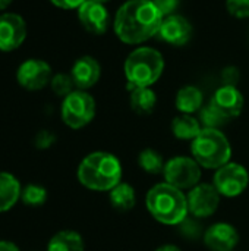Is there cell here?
<instances>
[{
	"label": "cell",
	"instance_id": "28",
	"mask_svg": "<svg viewBox=\"0 0 249 251\" xmlns=\"http://www.w3.org/2000/svg\"><path fill=\"white\" fill-rule=\"evenodd\" d=\"M226 9L236 19L249 18V0H226Z\"/></svg>",
	"mask_w": 249,
	"mask_h": 251
},
{
	"label": "cell",
	"instance_id": "29",
	"mask_svg": "<svg viewBox=\"0 0 249 251\" xmlns=\"http://www.w3.org/2000/svg\"><path fill=\"white\" fill-rule=\"evenodd\" d=\"M57 137L53 131H48V129H41L37 132L35 138H34V146L35 149L38 150H48L54 146Z\"/></svg>",
	"mask_w": 249,
	"mask_h": 251
},
{
	"label": "cell",
	"instance_id": "18",
	"mask_svg": "<svg viewBox=\"0 0 249 251\" xmlns=\"http://www.w3.org/2000/svg\"><path fill=\"white\" fill-rule=\"evenodd\" d=\"M175 106L179 113L195 115L204 106V94L197 85H183L176 93Z\"/></svg>",
	"mask_w": 249,
	"mask_h": 251
},
{
	"label": "cell",
	"instance_id": "34",
	"mask_svg": "<svg viewBox=\"0 0 249 251\" xmlns=\"http://www.w3.org/2000/svg\"><path fill=\"white\" fill-rule=\"evenodd\" d=\"M154 251H181V249L175 244H163V246L157 247Z\"/></svg>",
	"mask_w": 249,
	"mask_h": 251
},
{
	"label": "cell",
	"instance_id": "2",
	"mask_svg": "<svg viewBox=\"0 0 249 251\" xmlns=\"http://www.w3.org/2000/svg\"><path fill=\"white\" fill-rule=\"evenodd\" d=\"M123 168L117 156L109 151H92L87 154L78 165V182L97 193H109L122 182Z\"/></svg>",
	"mask_w": 249,
	"mask_h": 251
},
{
	"label": "cell",
	"instance_id": "27",
	"mask_svg": "<svg viewBox=\"0 0 249 251\" xmlns=\"http://www.w3.org/2000/svg\"><path fill=\"white\" fill-rule=\"evenodd\" d=\"M201 219H197L191 215L186 216L185 221H182L178 228H179V232L186 238V240H198V238H203L204 235V231H203V226L200 225Z\"/></svg>",
	"mask_w": 249,
	"mask_h": 251
},
{
	"label": "cell",
	"instance_id": "6",
	"mask_svg": "<svg viewBox=\"0 0 249 251\" xmlns=\"http://www.w3.org/2000/svg\"><path fill=\"white\" fill-rule=\"evenodd\" d=\"M97 113L95 99L84 90H73L60 104V118L70 129H82L92 122Z\"/></svg>",
	"mask_w": 249,
	"mask_h": 251
},
{
	"label": "cell",
	"instance_id": "17",
	"mask_svg": "<svg viewBox=\"0 0 249 251\" xmlns=\"http://www.w3.org/2000/svg\"><path fill=\"white\" fill-rule=\"evenodd\" d=\"M22 185L10 172H0V213L12 210L21 200Z\"/></svg>",
	"mask_w": 249,
	"mask_h": 251
},
{
	"label": "cell",
	"instance_id": "13",
	"mask_svg": "<svg viewBox=\"0 0 249 251\" xmlns=\"http://www.w3.org/2000/svg\"><path fill=\"white\" fill-rule=\"evenodd\" d=\"M78 19L85 31H88L92 35H103L107 32L112 19L110 13L106 7V4L87 0L79 9H78Z\"/></svg>",
	"mask_w": 249,
	"mask_h": 251
},
{
	"label": "cell",
	"instance_id": "3",
	"mask_svg": "<svg viewBox=\"0 0 249 251\" xmlns=\"http://www.w3.org/2000/svg\"><path fill=\"white\" fill-rule=\"evenodd\" d=\"M145 207L154 221L167 226H178L189 215L186 193L164 181L148 190Z\"/></svg>",
	"mask_w": 249,
	"mask_h": 251
},
{
	"label": "cell",
	"instance_id": "5",
	"mask_svg": "<svg viewBox=\"0 0 249 251\" xmlns=\"http://www.w3.org/2000/svg\"><path fill=\"white\" fill-rule=\"evenodd\" d=\"M191 156L203 169L216 171L232 160V146L222 129L203 128L200 135L191 141Z\"/></svg>",
	"mask_w": 249,
	"mask_h": 251
},
{
	"label": "cell",
	"instance_id": "7",
	"mask_svg": "<svg viewBox=\"0 0 249 251\" xmlns=\"http://www.w3.org/2000/svg\"><path fill=\"white\" fill-rule=\"evenodd\" d=\"M163 178L164 182L182 191H189L201 182L203 168L192 156H173L166 160Z\"/></svg>",
	"mask_w": 249,
	"mask_h": 251
},
{
	"label": "cell",
	"instance_id": "12",
	"mask_svg": "<svg viewBox=\"0 0 249 251\" xmlns=\"http://www.w3.org/2000/svg\"><path fill=\"white\" fill-rule=\"evenodd\" d=\"M192 24L181 13H173L163 18L157 37L173 47H182L192 38Z\"/></svg>",
	"mask_w": 249,
	"mask_h": 251
},
{
	"label": "cell",
	"instance_id": "36",
	"mask_svg": "<svg viewBox=\"0 0 249 251\" xmlns=\"http://www.w3.org/2000/svg\"><path fill=\"white\" fill-rule=\"evenodd\" d=\"M94 1H98V3H103V4H107L109 1H112V0H94Z\"/></svg>",
	"mask_w": 249,
	"mask_h": 251
},
{
	"label": "cell",
	"instance_id": "22",
	"mask_svg": "<svg viewBox=\"0 0 249 251\" xmlns=\"http://www.w3.org/2000/svg\"><path fill=\"white\" fill-rule=\"evenodd\" d=\"M109 201L116 212H129L136 206V191L131 184L122 181L109 191Z\"/></svg>",
	"mask_w": 249,
	"mask_h": 251
},
{
	"label": "cell",
	"instance_id": "20",
	"mask_svg": "<svg viewBox=\"0 0 249 251\" xmlns=\"http://www.w3.org/2000/svg\"><path fill=\"white\" fill-rule=\"evenodd\" d=\"M129 106L139 116H148L157 106V94L151 87H139L129 91Z\"/></svg>",
	"mask_w": 249,
	"mask_h": 251
},
{
	"label": "cell",
	"instance_id": "14",
	"mask_svg": "<svg viewBox=\"0 0 249 251\" xmlns=\"http://www.w3.org/2000/svg\"><path fill=\"white\" fill-rule=\"evenodd\" d=\"M203 241L211 251H233L239 244V232L232 224L216 222L204 231Z\"/></svg>",
	"mask_w": 249,
	"mask_h": 251
},
{
	"label": "cell",
	"instance_id": "19",
	"mask_svg": "<svg viewBox=\"0 0 249 251\" xmlns=\"http://www.w3.org/2000/svg\"><path fill=\"white\" fill-rule=\"evenodd\" d=\"M170 129L175 138L181 141H194L203 131V125L194 115L179 113L172 119Z\"/></svg>",
	"mask_w": 249,
	"mask_h": 251
},
{
	"label": "cell",
	"instance_id": "9",
	"mask_svg": "<svg viewBox=\"0 0 249 251\" xmlns=\"http://www.w3.org/2000/svg\"><path fill=\"white\" fill-rule=\"evenodd\" d=\"M186 200L191 216L197 219H207L219 210L222 196L213 182H200L186 193Z\"/></svg>",
	"mask_w": 249,
	"mask_h": 251
},
{
	"label": "cell",
	"instance_id": "32",
	"mask_svg": "<svg viewBox=\"0 0 249 251\" xmlns=\"http://www.w3.org/2000/svg\"><path fill=\"white\" fill-rule=\"evenodd\" d=\"M53 6L63 10H78L87 0H48Z\"/></svg>",
	"mask_w": 249,
	"mask_h": 251
},
{
	"label": "cell",
	"instance_id": "26",
	"mask_svg": "<svg viewBox=\"0 0 249 251\" xmlns=\"http://www.w3.org/2000/svg\"><path fill=\"white\" fill-rule=\"evenodd\" d=\"M50 88L56 96H59L62 99H65L68 94H70L73 90H76L70 74H63V72L53 75V78L50 81Z\"/></svg>",
	"mask_w": 249,
	"mask_h": 251
},
{
	"label": "cell",
	"instance_id": "25",
	"mask_svg": "<svg viewBox=\"0 0 249 251\" xmlns=\"http://www.w3.org/2000/svg\"><path fill=\"white\" fill-rule=\"evenodd\" d=\"M198 119L203 128H210V129H222L229 122L211 103L203 106V109L198 112Z\"/></svg>",
	"mask_w": 249,
	"mask_h": 251
},
{
	"label": "cell",
	"instance_id": "31",
	"mask_svg": "<svg viewBox=\"0 0 249 251\" xmlns=\"http://www.w3.org/2000/svg\"><path fill=\"white\" fill-rule=\"evenodd\" d=\"M153 1L157 6V9L160 10V13L163 15V18L178 13L176 10L181 4V0H153Z\"/></svg>",
	"mask_w": 249,
	"mask_h": 251
},
{
	"label": "cell",
	"instance_id": "4",
	"mask_svg": "<svg viewBox=\"0 0 249 251\" xmlns=\"http://www.w3.org/2000/svg\"><path fill=\"white\" fill-rule=\"evenodd\" d=\"M164 57L161 51L150 46L135 47L125 59L123 74L128 90L153 87L164 72Z\"/></svg>",
	"mask_w": 249,
	"mask_h": 251
},
{
	"label": "cell",
	"instance_id": "30",
	"mask_svg": "<svg viewBox=\"0 0 249 251\" xmlns=\"http://www.w3.org/2000/svg\"><path fill=\"white\" fill-rule=\"evenodd\" d=\"M220 78L223 81V85H235L238 87V82L241 81V71L238 66H226L220 72Z\"/></svg>",
	"mask_w": 249,
	"mask_h": 251
},
{
	"label": "cell",
	"instance_id": "33",
	"mask_svg": "<svg viewBox=\"0 0 249 251\" xmlns=\"http://www.w3.org/2000/svg\"><path fill=\"white\" fill-rule=\"evenodd\" d=\"M0 251H21L19 247L7 240H0Z\"/></svg>",
	"mask_w": 249,
	"mask_h": 251
},
{
	"label": "cell",
	"instance_id": "15",
	"mask_svg": "<svg viewBox=\"0 0 249 251\" xmlns=\"http://www.w3.org/2000/svg\"><path fill=\"white\" fill-rule=\"evenodd\" d=\"M210 103L230 122L232 119L241 116L245 106V99L238 87L222 85L214 91Z\"/></svg>",
	"mask_w": 249,
	"mask_h": 251
},
{
	"label": "cell",
	"instance_id": "23",
	"mask_svg": "<svg viewBox=\"0 0 249 251\" xmlns=\"http://www.w3.org/2000/svg\"><path fill=\"white\" fill-rule=\"evenodd\" d=\"M166 160L156 149H144L138 154V166L150 175H163Z\"/></svg>",
	"mask_w": 249,
	"mask_h": 251
},
{
	"label": "cell",
	"instance_id": "8",
	"mask_svg": "<svg viewBox=\"0 0 249 251\" xmlns=\"http://www.w3.org/2000/svg\"><path fill=\"white\" fill-rule=\"evenodd\" d=\"M213 185L225 199H235L242 196L249 185L248 169L236 162H229L214 171Z\"/></svg>",
	"mask_w": 249,
	"mask_h": 251
},
{
	"label": "cell",
	"instance_id": "1",
	"mask_svg": "<svg viewBox=\"0 0 249 251\" xmlns=\"http://www.w3.org/2000/svg\"><path fill=\"white\" fill-rule=\"evenodd\" d=\"M163 15L153 0H126L113 18L114 35L125 44L139 46L157 35Z\"/></svg>",
	"mask_w": 249,
	"mask_h": 251
},
{
	"label": "cell",
	"instance_id": "11",
	"mask_svg": "<svg viewBox=\"0 0 249 251\" xmlns=\"http://www.w3.org/2000/svg\"><path fill=\"white\" fill-rule=\"evenodd\" d=\"M28 26L19 13L1 12L0 13V51L10 53L18 50L26 40Z\"/></svg>",
	"mask_w": 249,
	"mask_h": 251
},
{
	"label": "cell",
	"instance_id": "10",
	"mask_svg": "<svg viewBox=\"0 0 249 251\" xmlns=\"http://www.w3.org/2000/svg\"><path fill=\"white\" fill-rule=\"evenodd\" d=\"M53 69L48 62L37 57L23 60L16 69V82L28 91H40L50 85Z\"/></svg>",
	"mask_w": 249,
	"mask_h": 251
},
{
	"label": "cell",
	"instance_id": "24",
	"mask_svg": "<svg viewBox=\"0 0 249 251\" xmlns=\"http://www.w3.org/2000/svg\"><path fill=\"white\" fill-rule=\"evenodd\" d=\"M47 197H48V193L43 185L28 184L22 187L21 201L28 207H41L43 204H45Z\"/></svg>",
	"mask_w": 249,
	"mask_h": 251
},
{
	"label": "cell",
	"instance_id": "21",
	"mask_svg": "<svg viewBox=\"0 0 249 251\" xmlns=\"http://www.w3.org/2000/svg\"><path fill=\"white\" fill-rule=\"evenodd\" d=\"M45 251H85V241L79 232L62 229L48 240Z\"/></svg>",
	"mask_w": 249,
	"mask_h": 251
},
{
	"label": "cell",
	"instance_id": "35",
	"mask_svg": "<svg viewBox=\"0 0 249 251\" xmlns=\"http://www.w3.org/2000/svg\"><path fill=\"white\" fill-rule=\"evenodd\" d=\"M12 1H13V0H0V13L4 12V10L12 4Z\"/></svg>",
	"mask_w": 249,
	"mask_h": 251
},
{
	"label": "cell",
	"instance_id": "16",
	"mask_svg": "<svg viewBox=\"0 0 249 251\" xmlns=\"http://www.w3.org/2000/svg\"><path fill=\"white\" fill-rule=\"evenodd\" d=\"M69 74L73 79L76 90L88 91L90 88H92L100 81L101 65L94 56L84 54L73 62Z\"/></svg>",
	"mask_w": 249,
	"mask_h": 251
}]
</instances>
